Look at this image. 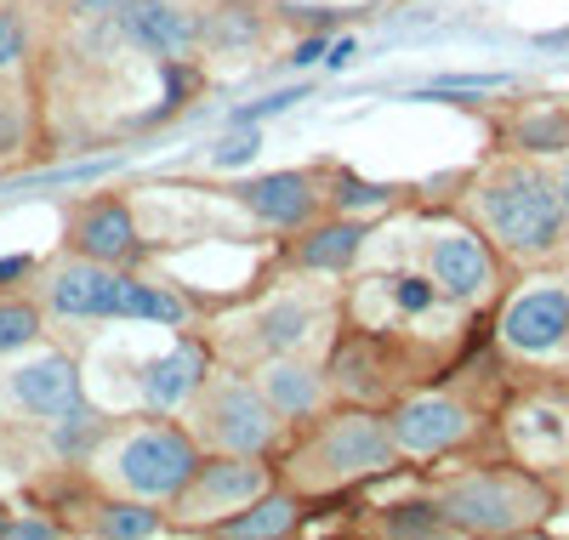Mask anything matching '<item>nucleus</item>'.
I'll use <instances>...</instances> for the list:
<instances>
[{
  "instance_id": "nucleus-1",
  "label": "nucleus",
  "mask_w": 569,
  "mask_h": 540,
  "mask_svg": "<svg viewBox=\"0 0 569 540\" xmlns=\"http://www.w3.org/2000/svg\"><path fill=\"white\" fill-rule=\"evenodd\" d=\"M284 467L279 483L297 496H342V489L393 472L405 456L388 432V416H376L370 404H348V410H325L308 427H297L284 438Z\"/></svg>"
},
{
  "instance_id": "nucleus-2",
  "label": "nucleus",
  "mask_w": 569,
  "mask_h": 540,
  "mask_svg": "<svg viewBox=\"0 0 569 540\" xmlns=\"http://www.w3.org/2000/svg\"><path fill=\"white\" fill-rule=\"evenodd\" d=\"M40 308L69 324H103V319H131V324H188L194 302L182 290L137 273V268H109L91 257H63L40 273Z\"/></svg>"
},
{
  "instance_id": "nucleus-3",
  "label": "nucleus",
  "mask_w": 569,
  "mask_h": 540,
  "mask_svg": "<svg viewBox=\"0 0 569 540\" xmlns=\"http://www.w3.org/2000/svg\"><path fill=\"white\" fill-rule=\"evenodd\" d=\"M200 444L194 432L171 416H149V421H126V427H109V438L91 450V478L98 489H114V496H131V501H154V507H171V496L188 483V472L200 467Z\"/></svg>"
},
{
  "instance_id": "nucleus-4",
  "label": "nucleus",
  "mask_w": 569,
  "mask_h": 540,
  "mask_svg": "<svg viewBox=\"0 0 569 540\" xmlns=\"http://www.w3.org/2000/svg\"><path fill=\"white\" fill-rule=\"evenodd\" d=\"M182 427L194 432V444L211 456H262L273 461L284 450L291 427L279 421V410L262 399V387L251 370L240 364H211V376L200 381V392L182 404Z\"/></svg>"
},
{
  "instance_id": "nucleus-5",
  "label": "nucleus",
  "mask_w": 569,
  "mask_h": 540,
  "mask_svg": "<svg viewBox=\"0 0 569 540\" xmlns=\"http://www.w3.org/2000/svg\"><path fill=\"white\" fill-rule=\"evenodd\" d=\"M330 324H337V302L330 290H273L257 308L233 313L217 324L211 336V353L222 364H262V359H279V353H313L319 341H330Z\"/></svg>"
},
{
  "instance_id": "nucleus-6",
  "label": "nucleus",
  "mask_w": 569,
  "mask_h": 540,
  "mask_svg": "<svg viewBox=\"0 0 569 540\" xmlns=\"http://www.w3.org/2000/svg\"><path fill=\"white\" fill-rule=\"evenodd\" d=\"M472 206H479V222L485 233L501 244L507 257H547L558 251V239L569 228V211L558 200V182L536 166H496L479 193H472Z\"/></svg>"
},
{
  "instance_id": "nucleus-7",
  "label": "nucleus",
  "mask_w": 569,
  "mask_h": 540,
  "mask_svg": "<svg viewBox=\"0 0 569 540\" xmlns=\"http://www.w3.org/2000/svg\"><path fill=\"white\" fill-rule=\"evenodd\" d=\"M433 507L445 512V529H461V534H518V529L541 523L547 489L525 467H507V472L490 467V472L450 478Z\"/></svg>"
},
{
  "instance_id": "nucleus-8",
  "label": "nucleus",
  "mask_w": 569,
  "mask_h": 540,
  "mask_svg": "<svg viewBox=\"0 0 569 540\" xmlns=\"http://www.w3.org/2000/svg\"><path fill=\"white\" fill-rule=\"evenodd\" d=\"M279 483V467L262 461V456H200V467L188 472V483L171 496L166 518L171 529H217L222 518H233L240 507H251L262 489Z\"/></svg>"
},
{
  "instance_id": "nucleus-9",
  "label": "nucleus",
  "mask_w": 569,
  "mask_h": 540,
  "mask_svg": "<svg viewBox=\"0 0 569 540\" xmlns=\"http://www.w3.org/2000/svg\"><path fill=\"white\" fill-rule=\"evenodd\" d=\"M211 0H126L114 12L131 52L154 63H200Z\"/></svg>"
},
{
  "instance_id": "nucleus-10",
  "label": "nucleus",
  "mask_w": 569,
  "mask_h": 540,
  "mask_svg": "<svg viewBox=\"0 0 569 540\" xmlns=\"http://www.w3.org/2000/svg\"><path fill=\"white\" fill-rule=\"evenodd\" d=\"M233 200L246 217H257L268 233H297L313 217L330 211V171H308V166H284V171H262L251 182H233Z\"/></svg>"
},
{
  "instance_id": "nucleus-11",
  "label": "nucleus",
  "mask_w": 569,
  "mask_h": 540,
  "mask_svg": "<svg viewBox=\"0 0 569 540\" xmlns=\"http://www.w3.org/2000/svg\"><path fill=\"white\" fill-rule=\"evenodd\" d=\"M63 244L74 257H91V262H109V268H137L149 257L142 244V228H137V211L120 193H86L63 211Z\"/></svg>"
},
{
  "instance_id": "nucleus-12",
  "label": "nucleus",
  "mask_w": 569,
  "mask_h": 540,
  "mask_svg": "<svg viewBox=\"0 0 569 540\" xmlns=\"http://www.w3.org/2000/svg\"><path fill=\"white\" fill-rule=\"evenodd\" d=\"M421 262H427V279H433V290L445 302H485L490 290H496V257H490V244L472 233V228H439V233H427L421 244Z\"/></svg>"
},
{
  "instance_id": "nucleus-13",
  "label": "nucleus",
  "mask_w": 569,
  "mask_h": 540,
  "mask_svg": "<svg viewBox=\"0 0 569 540\" xmlns=\"http://www.w3.org/2000/svg\"><path fill=\"white\" fill-rule=\"evenodd\" d=\"M0 404L29 416V421H52V416L86 404L80 364L69 353H34V359H23L0 376Z\"/></svg>"
},
{
  "instance_id": "nucleus-14",
  "label": "nucleus",
  "mask_w": 569,
  "mask_h": 540,
  "mask_svg": "<svg viewBox=\"0 0 569 540\" xmlns=\"http://www.w3.org/2000/svg\"><path fill=\"white\" fill-rule=\"evenodd\" d=\"M388 432H393L399 456L433 461V456L456 450L461 438L472 432V410H467V404H456L450 392H416V399H399V404H393Z\"/></svg>"
},
{
  "instance_id": "nucleus-15",
  "label": "nucleus",
  "mask_w": 569,
  "mask_h": 540,
  "mask_svg": "<svg viewBox=\"0 0 569 540\" xmlns=\"http://www.w3.org/2000/svg\"><path fill=\"white\" fill-rule=\"evenodd\" d=\"M251 376H257V387H262V399L279 410V421L284 427H308L313 416H325L330 410V376H325V359H313V353H279V359H262V364H251Z\"/></svg>"
},
{
  "instance_id": "nucleus-16",
  "label": "nucleus",
  "mask_w": 569,
  "mask_h": 540,
  "mask_svg": "<svg viewBox=\"0 0 569 540\" xmlns=\"http://www.w3.org/2000/svg\"><path fill=\"white\" fill-rule=\"evenodd\" d=\"M501 341L525 359H547L569 341V290L563 284H536L525 297H512L501 308Z\"/></svg>"
},
{
  "instance_id": "nucleus-17",
  "label": "nucleus",
  "mask_w": 569,
  "mask_h": 540,
  "mask_svg": "<svg viewBox=\"0 0 569 540\" xmlns=\"http://www.w3.org/2000/svg\"><path fill=\"white\" fill-rule=\"evenodd\" d=\"M284 239H291L284 244V268L291 273H330L337 279L359 262L365 239H370V222H359L348 211H325V217H313L308 228L284 233Z\"/></svg>"
},
{
  "instance_id": "nucleus-18",
  "label": "nucleus",
  "mask_w": 569,
  "mask_h": 540,
  "mask_svg": "<svg viewBox=\"0 0 569 540\" xmlns=\"http://www.w3.org/2000/svg\"><path fill=\"white\" fill-rule=\"evenodd\" d=\"M211 364H217L211 336H177L166 359H149V364H142V376H137L142 404L160 410V416H177V410L200 392V381L211 376Z\"/></svg>"
},
{
  "instance_id": "nucleus-19",
  "label": "nucleus",
  "mask_w": 569,
  "mask_h": 540,
  "mask_svg": "<svg viewBox=\"0 0 569 540\" xmlns=\"http://www.w3.org/2000/svg\"><path fill=\"white\" fill-rule=\"evenodd\" d=\"M273 23H279V7H268V0H211L200 58H251L262 52Z\"/></svg>"
},
{
  "instance_id": "nucleus-20",
  "label": "nucleus",
  "mask_w": 569,
  "mask_h": 540,
  "mask_svg": "<svg viewBox=\"0 0 569 540\" xmlns=\"http://www.w3.org/2000/svg\"><path fill=\"white\" fill-rule=\"evenodd\" d=\"M80 512H91V518L74 523L80 534H109V540H149V534H166V529H171L166 507L114 496V489H98V501H86Z\"/></svg>"
},
{
  "instance_id": "nucleus-21",
  "label": "nucleus",
  "mask_w": 569,
  "mask_h": 540,
  "mask_svg": "<svg viewBox=\"0 0 569 540\" xmlns=\"http://www.w3.org/2000/svg\"><path fill=\"white\" fill-rule=\"evenodd\" d=\"M297 529H302V496H297V489H284V483H273V489H262L251 507L222 518L211 534H222V540H279V534H297Z\"/></svg>"
},
{
  "instance_id": "nucleus-22",
  "label": "nucleus",
  "mask_w": 569,
  "mask_h": 540,
  "mask_svg": "<svg viewBox=\"0 0 569 540\" xmlns=\"http://www.w3.org/2000/svg\"><path fill=\"white\" fill-rule=\"evenodd\" d=\"M34 137H40V120H34L29 74L23 80H0V166H12L18 154H29Z\"/></svg>"
},
{
  "instance_id": "nucleus-23",
  "label": "nucleus",
  "mask_w": 569,
  "mask_h": 540,
  "mask_svg": "<svg viewBox=\"0 0 569 540\" xmlns=\"http://www.w3.org/2000/svg\"><path fill=\"white\" fill-rule=\"evenodd\" d=\"M34 63V23L18 0H0V80H23Z\"/></svg>"
},
{
  "instance_id": "nucleus-24",
  "label": "nucleus",
  "mask_w": 569,
  "mask_h": 540,
  "mask_svg": "<svg viewBox=\"0 0 569 540\" xmlns=\"http://www.w3.org/2000/svg\"><path fill=\"white\" fill-rule=\"evenodd\" d=\"M46 336V308L40 297H0V359L29 353Z\"/></svg>"
},
{
  "instance_id": "nucleus-25",
  "label": "nucleus",
  "mask_w": 569,
  "mask_h": 540,
  "mask_svg": "<svg viewBox=\"0 0 569 540\" xmlns=\"http://www.w3.org/2000/svg\"><path fill=\"white\" fill-rule=\"evenodd\" d=\"M512 142L525 154H558V149H569V114L563 109H536V114H525L512 126Z\"/></svg>"
},
{
  "instance_id": "nucleus-26",
  "label": "nucleus",
  "mask_w": 569,
  "mask_h": 540,
  "mask_svg": "<svg viewBox=\"0 0 569 540\" xmlns=\"http://www.w3.org/2000/svg\"><path fill=\"white\" fill-rule=\"evenodd\" d=\"M393 200V188L365 182L353 171H330V211H382Z\"/></svg>"
},
{
  "instance_id": "nucleus-27",
  "label": "nucleus",
  "mask_w": 569,
  "mask_h": 540,
  "mask_svg": "<svg viewBox=\"0 0 569 540\" xmlns=\"http://www.w3.org/2000/svg\"><path fill=\"white\" fill-rule=\"evenodd\" d=\"M262 154V131L257 126H228V137L211 149V166L217 171H233V166H251Z\"/></svg>"
},
{
  "instance_id": "nucleus-28",
  "label": "nucleus",
  "mask_w": 569,
  "mask_h": 540,
  "mask_svg": "<svg viewBox=\"0 0 569 540\" xmlns=\"http://www.w3.org/2000/svg\"><path fill=\"white\" fill-rule=\"evenodd\" d=\"M393 518H382L388 534H445V512L433 501H416V507H388Z\"/></svg>"
},
{
  "instance_id": "nucleus-29",
  "label": "nucleus",
  "mask_w": 569,
  "mask_h": 540,
  "mask_svg": "<svg viewBox=\"0 0 569 540\" xmlns=\"http://www.w3.org/2000/svg\"><path fill=\"white\" fill-rule=\"evenodd\" d=\"M302 97V86H284V91H268V97H257V103H246V109H233L228 114V126H257V120H268V114H284Z\"/></svg>"
},
{
  "instance_id": "nucleus-30",
  "label": "nucleus",
  "mask_w": 569,
  "mask_h": 540,
  "mask_svg": "<svg viewBox=\"0 0 569 540\" xmlns=\"http://www.w3.org/2000/svg\"><path fill=\"white\" fill-rule=\"evenodd\" d=\"M507 86V74H445V80H433V86H427V91H433V97H479V91H501Z\"/></svg>"
},
{
  "instance_id": "nucleus-31",
  "label": "nucleus",
  "mask_w": 569,
  "mask_h": 540,
  "mask_svg": "<svg viewBox=\"0 0 569 540\" xmlns=\"http://www.w3.org/2000/svg\"><path fill=\"white\" fill-rule=\"evenodd\" d=\"M393 302H399V313H427L439 302V290H433V279H393Z\"/></svg>"
},
{
  "instance_id": "nucleus-32",
  "label": "nucleus",
  "mask_w": 569,
  "mask_h": 540,
  "mask_svg": "<svg viewBox=\"0 0 569 540\" xmlns=\"http://www.w3.org/2000/svg\"><path fill=\"white\" fill-rule=\"evenodd\" d=\"M0 534H12V540H23V534L52 540V534H69V523H58V518H0Z\"/></svg>"
},
{
  "instance_id": "nucleus-33",
  "label": "nucleus",
  "mask_w": 569,
  "mask_h": 540,
  "mask_svg": "<svg viewBox=\"0 0 569 540\" xmlns=\"http://www.w3.org/2000/svg\"><path fill=\"white\" fill-rule=\"evenodd\" d=\"M69 7V18H114L126 0H63Z\"/></svg>"
},
{
  "instance_id": "nucleus-34",
  "label": "nucleus",
  "mask_w": 569,
  "mask_h": 540,
  "mask_svg": "<svg viewBox=\"0 0 569 540\" xmlns=\"http://www.w3.org/2000/svg\"><path fill=\"white\" fill-rule=\"evenodd\" d=\"M353 63V40H337V46H325V69H348Z\"/></svg>"
},
{
  "instance_id": "nucleus-35",
  "label": "nucleus",
  "mask_w": 569,
  "mask_h": 540,
  "mask_svg": "<svg viewBox=\"0 0 569 540\" xmlns=\"http://www.w3.org/2000/svg\"><path fill=\"white\" fill-rule=\"evenodd\" d=\"M536 46H547V52H563V46H569V29H558V34H541Z\"/></svg>"
},
{
  "instance_id": "nucleus-36",
  "label": "nucleus",
  "mask_w": 569,
  "mask_h": 540,
  "mask_svg": "<svg viewBox=\"0 0 569 540\" xmlns=\"http://www.w3.org/2000/svg\"><path fill=\"white\" fill-rule=\"evenodd\" d=\"M552 182H558V200H563V211H569V160H563V171H558Z\"/></svg>"
},
{
  "instance_id": "nucleus-37",
  "label": "nucleus",
  "mask_w": 569,
  "mask_h": 540,
  "mask_svg": "<svg viewBox=\"0 0 569 540\" xmlns=\"http://www.w3.org/2000/svg\"><path fill=\"white\" fill-rule=\"evenodd\" d=\"M0 450H7V421H0Z\"/></svg>"
}]
</instances>
